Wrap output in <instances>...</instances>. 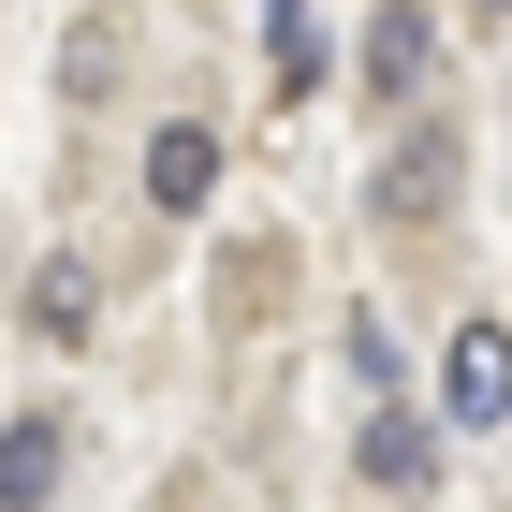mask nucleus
<instances>
[{
	"mask_svg": "<svg viewBox=\"0 0 512 512\" xmlns=\"http://www.w3.org/2000/svg\"><path fill=\"white\" fill-rule=\"evenodd\" d=\"M439 410H454V425H498L512 410V322H469V337L439 352Z\"/></svg>",
	"mask_w": 512,
	"mask_h": 512,
	"instance_id": "2",
	"label": "nucleus"
},
{
	"mask_svg": "<svg viewBox=\"0 0 512 512\" xmlns=\"http://www.w3.org/2000/svg\"><path fill=\"white\" fill-rule=\"evenodd\" d=\"M322 74H337V59H322V15H308V0H264V88H278V103H308Z\"/></svg>",
	"mask_w": 512,
	"mask_h": 512,
	"instance_id": "5",
	"label": "nucleus"
},
{
	"mask_svg": "<svg viewBox=\"0 0 512 512\" xmlns=\"http://www.w3.org/2000/svg\"><path fill=\"white\" fill-rule=\"evenodd\" d=\"M147 205L161 220H205V205H220V132L205 118H161L147 132Z\"/></svg>",
	"mask_w": 512,
	"mask_h": 512,
	"instance_id": "1",
	"label": "nucleus"
},
{
	"mask_svg": "<svg viewBox=\"0 0 512 512\" xmlns=\"http://www.w3.org/2000/svg\"><path fill=\"white\" fill-rule=\"evenodd\" d=\"M352 469H366V483H381V498H425V483H439V439H425V425H410V410H381V425H366V439H352Z\"/></svg>",
	"mask_w": 512,
	"mask_h": 512,
	"instance_id": "6",
	"label": "nucleus"
},
{
	"mask_svg": "<svg viewBox=\"0 0 512 512\" xmlns=\"http://www.w3.org/2000/svg\"><path fill=\"white\" fill-rule=\"evenodd\" d=\"M483 15H512V0H483Z\"/></svg>",
	"mask_w": 512,
	"mask_h": 512,
	"instance_id": "8",
	"label": "nucleus"
},
{
	"mask_svg": "<svg viewBox=\"0 0 512 512\" xmlns=\"http://www.w3.org/2000/svg\"><path fill=\"white\" fill-rule=\"evenodd\" d=\"M425 74H439V30H425V0H381V30H366V88H381V103H410Z\"/></svg>",
	"mask_w": 512,
	"mask_h": 512,
	"instance_id": "4",
	"label": "nucleus"
},
{
	"mask_svg": "<svg viewBox=\"0 0 512 512\" xmlns=\"http://www.w3.org/2000/svg\"><path fill=\"white\" fill-rule=\"evenodd\" d=\"M30 337H88V278H74V264L30 278Z\"/></svg>",
	"mask_w": 512,
	"mask_h": 512,
	"instance_id": "7",
	"label": "nucleus"
},
{
	"mask_svg": "<svg viewBox=\"0 0 512 512\" xmlns=\"http://www.w3.org/2000/svg\"><path fill=\"white\" fill-rule=\"evenodd\" d=\"M59 469H74L59 410H15V425H0V512H44V498H59Z\"/></svg>",
	"mask_w": 512,
	"mask_h": 512,
	"instance_id": "3",
	"label": "nucleus"
}]
</instances>
